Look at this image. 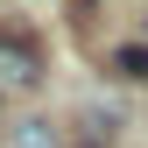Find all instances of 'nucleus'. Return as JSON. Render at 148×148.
Returning <instances> with one entry per match:
<instances>
[{
  "instance_id": "f257e3e1",
  "label": "nucleus",
  "mask_w": 148,
  "mask_h": 148,
  "mask_svg": "<svg viewBox=\"0 0 148 148\" xmlns=\"http://www.w3.org/2000/svg\"><path fill=\"white\" fill-rule=\"evenodd\" d=\"M42 85V49L21 35H0V92H35Z\"/></svg>"
},
{
  "instance_id": "f03ea898",
  "label": "nucleus",
  "mask_w": 148,
  "mask_h": 148,
  "mask_svg": "<svg viewBox=\"0 0 148 148\" xmlns=\"http://www.w3.org/2000/svg\"><path fill=\"white\" fill-rule=\"evenodd\" d=\"M14 148H64V134L49 120H21V127H14Z\"/></svg>"
}]
</instances>
